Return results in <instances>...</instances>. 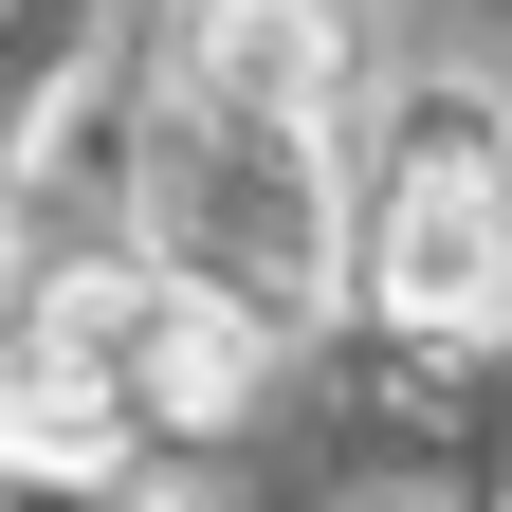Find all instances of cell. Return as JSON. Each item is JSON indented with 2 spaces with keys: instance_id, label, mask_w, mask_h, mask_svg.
I'll return each mask as SVG.
<instances>
[{
  "instance_id": "cell-1",
  "label": "cell",
  "mask_w": 512,
  "mask_h": 512,
  "mask_svg": "<svg viewBox=\"0 0 512 512\" xmlns=\"http://www.w3.org/2000/svg\"><path fill=\"white\" fill-rule=\"evenodd\" d=\"M147 220H165V275L293 330L330 293V110H256V92H202L165 74V128H147Z\"/></svg>"
},
{
  "instance_id": "cell-2",
  "label": "cell",
  "mask_w": 512,
  "mask_h": 512,
  "mask_svg": "<svg viewBox=\"0 0 512 512\" xmlns=\"http://www.w3.org/2000/svg\"><path fill=\"white\" fill-rule=\"evenodd\" d=\"M366 293L403 330H494L512 311V128L476 92H421L366 165Z\"/></svg>"
},
{
  "instance_id": "cell-3",
  "label": "cell",
  "mask_w": 512,
  "mask_h": 512,
  "mask_svg": "<svg viewBox=\"0 0 512 512\" xmlns=\"http://www.w3.org/2000/svg\"><path fill=\"white\" fill-rule=\"evenodd\" d=\"M183 74H202V92H256V110H348L366 0H202V19H183Z\"/></svg>"
}]
</instances>
